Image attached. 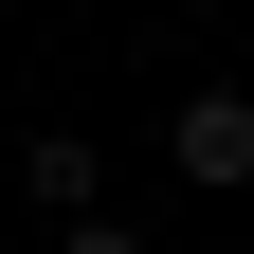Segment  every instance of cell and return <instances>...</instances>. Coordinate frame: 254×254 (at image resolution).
I'll list each match as a JSON object with an SVG mask.
<instances>
[{
    "mask_svg": "<svg viewBox=\"0 0 254 254\" xmlns=\"http://www.w3.org/2000/svg\"><path fill=\"white\" fill-rule=\"evenodd\" d=\"M164 164L200 182V200H236V182H254V91H182V109H164Z\"/></svg>",
    "mask_w": 254,
    "mask_h": 254,
    "instance_id": "6da1fadb",
    "label": "cell"
},
{
    "mask_svg": "<svg viewBox=\"0 0 254 254\" xmlns=\"http://www.w3.org/2000/svg\"><path fill=\"white\" fill-rule=\"evenodd\" d=\"M18 182H37L55 218H109V200H91V145H73V127H37V145H18Z\"/></svg>",
    "mask_w": 254,
    "mask_h": 254,
    "instance_id": "7a4b0ae2",
    "label": "cell"
},
{
    "mask_svg": "<svg viewBox=\"0 0 254 254\" xmlns=\"http://www.w3.org/2000/svg\"><path fill=\"white\" fill-rule=\"evenodd\" d=\"M55 254H145V236H127V218H73V236H55Z\"/></svg>",
    "mask_w": 254,
    "mask_h": 254,
    "instance_id": "3957f363",
    "label": "cell"
}]
</instances>
